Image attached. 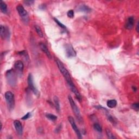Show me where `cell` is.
I'll use <instances>...</instances> for the list:
<instances>
[{"mask_svg": "<svg viewBox=\"0 0 139 139\" xmlns=\"http://www.w3.org/2000/svg\"><path fill=\"white\" fill-rule=\"evenodd\" d=\"M55 62L56 63H57L58 67L59 68L60 72H61L62 75L63 76L64 78H65L69 88H71L72 86H74L73 83L72 82L71 77L70 76L69 72L68 71V70L66 69L65 66H64L63 63L58 59H56Z\"/></svg>", "mask_w": 139, "mask_h": 139, "instance_id": "6da1fadb", "label": "cell"}, {"mask_svg": "<svg viewBox=\"0 0 139 139\" xmlns=\"http://www.w3.org/2000/svg\"><path fill=\"white\" fill-rule=\"evenodd\" d=\"M68 101H69V103L70 104V105H71V107L72 108V111H73V112L74 113V115H75L76 117H77V120L79 121L82 122V116H81L79 109V108L77 107V105H76V103L74 102V101L73 99V98H72L71 96L68 95Z\"/></svg>", "mask_w": 139, "mask_h": 139, "instance_id": "7a4b0ae2", "label": "cell"}, {"mask_svg": "<svg viewBox=\"0 0 139 139\" xmlns=\"http://www.w3.org/2000/svg\"><path fill=\"white\" fill-rule=\"evenodd\" d=\"M6 78H7L8 83L10 86H14L15 85L17 82V78H16L15 72L13 69L8 70L6 72Z\"/></svg>", "mask_w": 139, "mask_h": 139, "instance_id": "3957f363", "label": "cell"}, {"mask_svg": "<svg viewBox=\"0 0 139 139\" xmlns=\"http://www.w3.org/2000/svg\"><path fill=\"white\" fill-rule=\"evenodd\" d=\"M5 97L6 102H7L8 109L12 110L14 109V105H15V97L14 95L11 91H7L5 93Z\"/></svg>", "mask_w": 139, "mask_h": 139, "instance_id": "277c9868", "label": "cell"}, {"mask_svg": "<svg viewBox=\"0 0 139 139\" xmlns=\"http://www.w3.org/2000/svg\"><path fill=\"white\" fill-rule=\"evenodd\" d=\"M16 9L18 14L21 18L22 21L26 23H28L29 21V16L28 12L26 11L24 7L22 5H18L16 7Z\"/></svg>", "mask_w": 139, "mask_h": 139, "instance_id": "5b68a950", "label": "cell"}, {"mask_svg": "<svg viewBox=\"0 0 139 139\" xmlns=\"http://www.w3.org/2000/svg\"><path fill=\"white\" fill-rule=\"evenodd\" d=\"M27 82H28V86H29V88H30V90H32V92L34 93L35 95H36V96H38V95H39V91L38 90H37L36 87L34 85L33 77L32 74L31 73L29 74V75L28 76Z\"/></svg>", "mask_w": 139, "mask_h": 139, "instance_id": "8992f818", "label": "cell"}, {"mask_svg": "<svg viewBox=\"0 0 139 139\" xmlns=\"http://www.w3.org/2000/svg\"><path fill=\"white\" fill-rule=\"evenodd\" d=\"M0 34H1V38L3 40H8L10 38V33L9 28L7 27L1 25L0 27Z\"/></svg>", "mask_w": 139, "mask_h": 139, "instance_id": "52a82bcc", "label": "cell"}, {"mask_svg": "<svg viewBox=\"0 0 139 139\" xmlns=\"http://www.w3.org/2000/svg\"><path fill=\"white\" fill-rule=\"evenodd\" d=\"M68 121H69L70 123L71 124V127L72 128V129H73V130L74 132H75L76 134L77 135V136L78 138L79 139H82V135H81L80 132L79 131V130L78 128V127L77 126V124L76 123L75 121H74V119L72 116H68Z\"/></svg>", "mask_w": 139, "mask_h": 139, "instance_id": "ba28073f", "label": "cell"}, {"mask_svg": "<svg viewBox=\"0 0 139 139\" xmlns=\"http://www.w3.org/2000/svg\"><path fill=\"white\" fill-rule=\"evenodd\" d=\"M65 51L66 56L68 58L74 57L76 56V52L72 46L70 44L65 45Z\"/></svg>", "mask_w": 139, "mask_h": 139, "instance_id": "9c48e42d", "label": "cell"}, {"mask_svg": "<svg viewBox=\"0 0 139 139\" xmlns=\"http://www.w3.org/2000/svg\"><path fill=\"white\" fill-rule=\"evenodd\" d=\"M14 126L18 135L21 136L23 134V127L22 123L18 120H15L14 122Z\"/></svg>", "mask_w": 139, "mask_h": 139, "instance_id": "30bf717a", "label": "cell"}, {"mask_svg": "<svg viewBox=\"0 0 139 139\" xmlns=\"http://www.w3.org/2000/svg\"><path fill=\"white\" fill-rule=\"evenodd\" d=\"M134 26V18L133 16H130L126 21L125 27L128 30H131Z\"/></svg>", "mask_w": 139, "mask_h": 139, "instance_id": "8fae6325", "label": "cell"}, {"mask_svg": "<svg viewBox=\"0 0 139 139\" xmlns=\"http://www.w3.org/2000/svg\"><path fill=\"white\" fill-rule=\"evenodd\" d=\"M39 46H40V49H41V51H42L43 53L46 54V55L47 56V57H48V58L51 59L52 55L51 54L50 52H49L48 48H47V46L42 42L40 43V45H39Z\"/></svg>", "mask_w": 139, "mask_h": 139, "instance_id": "7c38bea8", "label": "cell"}, {"mask_svg": "<svg viewBox=\"0 0 139 139\" xmlns=\"http://www.w3.org/2000/svg\"><path fill=\"white\" fill-rule=\"evenodd\" d=\"M14 67L18 71L22 72L24 68V65L23 62L21 60L16 61L14 64Z\"/></svg>", "mask_w": 139, "mask_h": 139, "instance_id": "4fadbf2b", "label": "cell"}, {"mask_svg": "<svg viewBox=\"0 0 139 139\" xmlns=\"http://www.w3.org/2000/svg\"><path fill=\"white\" fill-rule=\"evenodd\" d=\"M107 106L110 108H114L116 107L117 101L115 99H110L107 101Z\"/></svg>", "mask_w": 139, "mask_h": 139, "instance_id": "5bb4252c", "label": "cell"}, {"mask_svg": "<svg viewBox=\"0 0 139 139\" xmlns=\"http://www.w3.org/2000/svg\"><path fill=\"white\" fill-rule=\"evenodd\" d=\"M0 9L1 11L4 14H6L7 13V5L5 2L3 1H1V3H0Z\"/></svg>", "mask_w": 139, "mask_h": 139, "instance_id": "9a60e30c", "label": "cell"}, {"mask_svg": "<svg viewBox=\"0 0 139 139\" xmlns=\"http://www.w3.org/2000/svg\"><path fill=\"white\" fill-rule=\"evenodd\" d=\"M54 103V106L55 107L56 110L59 112L60 111V103L58 97L57 96H54L53 98Z\"/></svg>", "mask_w": 139, "mask_h": 139, "instance_id": "2e32d148", "label": "cell"}, {"mask_svg": "<svg viewBox=\"0 0 139 139\" xmlns=\"http://www.w3.org/2000/svg\"><path fill=\"white\" fill-rule=\"evenodd\" d=\"M79 11L80 12H86V13H89V12H91V8H89L88 6H86L85 5H82L80 6L79 7L78 9Z\"/></svg>", "mask_w": 139, "mask_h": 139, "instance_id": "e0dca14e", "label": "cell"}, {"mask_svg": "<svg viewBox=\"0 0 139 139\" xmlns=\"http://www.w3.org/2000/svg\"><path fill=\"white\" fill-rule=\"evenodd\" d=\"M34 28H35V30H36V32L37 33V34H38V36L40 37H41V38H42V37L43 36V34L40 27L38 25H36V26H34Z\"/></svg>", "mask_w": 139, "mask_h": 139, "instance_id": "ac0fdd59", "label": "cell"}, {"mask_svg": "<svg viewBox=\"0 0 139 139\" xmlns=\"http://www.w3.org/2000/svg\"><path fill=\"white\" fill-rule=\"evenodd\" d=\"M46 117L48 119L52 121H55V120L57 119V116H56L55 115H53V114H47L46 115Z\"/></svg>", "mask_w": 139, "mask_h": 139, "instance_id": "d6986e66", "label": "cell"}, {"mask_svg": "<svg viewBox=\"0 0 139 139\" xmlns=\"http://www.w3.org/2000/svg\"><path fill=\"white\" fill-rule=\"evenodd\" d=\"M94 128L97 132H98L99 133H101L102 132V128L100 124L98 123H95L94 124Z\"/></svg>", "mask_w": 139, "mask_h": 139, "instance_id": "ffe728a7", "label": "cell"}, {"mask_svg": "<svg viewBox=\"0 0 139 139\" xmlns=\"http://www.w3.org/2000/svg\"><path fill=\"white\" fill-rule=\"evenodd\" d=\"M105 133L108 136V138L109 139H116V138L114 135V134L112 133V132L108 129H106L105 130Z\"/></svg>", "mask_w": 139, "mask_h": 139, "instance_id": "44dd1931", "label": "cell"}, {"mask_svg": "<svg viewBox=\"0 0 139 139\" xmlns=\"http://www.w3.org/2000/svg\"><path fill=\"white\" fill-rule=\"evenodd\" d=\"M54 20L55 21V22L57 23V24H58L59 26L60 27H61V28H63V29H64V30H65V29L66 28V26L65 25H64V24H61V23L57 19V18H54Z\"/></svg>", "mask_w": 139, "mask_h": 139, "instance_id": "7402d4cb", "label": "cell"}, {"mask_svg": "<svg viewBox=\"0 0 139 139\" xmlns=\"http://www.w3.org/2000/svg\"><path fill=\"white\" fill-rule=\"evenodd\" d=\"M67 15L68 18H73L74 17V12H73V10H69L67 12Z\"/></svg>", "mask_w": 139, "mask_h": 139, "instance_id": "603a6c76", "label": "cell"}, {"mask_svg": "<svg viewBox=\"0 0 139 139\" xmlns=\"http://www.w3.org/2000/svg\"><path fill=\"white\" fill-rule=\"evenodd\" d=\"M132 108L134 109L136 111H138L139 109V103H135L132 104Z\"/></svg>", "mask_w": 139, "mask_h": 139, "instance_id": "cb8c5ba5", "label": "cell"}, {"mask_svg": "<svg viewBox=\"0 0 139 139\" xmlns=\"http://www.w3.org/2000/svg\"><path fill=\"white\" fill-rule=\"evenodd\" d=\"M30 116H31V114L30 113H27L26 115H25L24 116H23L22 118H21V119L23 120H27L28 119H29L30 117Z\"/></svg>", "mask_w": 139, "mask_h": 139, "instance_id": "d4e9b609", "label": "cell"}, {"mask_svg": "<svg viewBox=\"0 0 139 139\" xmlns=\"http://www.w3.org/2000/svg\"><path fill=\"white\" fill-rule=\"evenodd\" d=\"M34 2V1H24V3L26 4L27 6H30Z\"/></svg>", "mask_w": 139, "mask_h": 139, "instance_id": "484cf974", "label": "cell"}, {"mask_svg": "<svg viewBox=\"0 0 139 139\" xmlns=\"http://www.w3.org/2000/svg\"><path fill=\"white\" fill-rule=\"evenodd\" d=\"M108 120H109L110 122H111L113 124H115L116 123V122L115 121V120L114 119V118L111 116L110 115H109L108 116Z\"/></svg>", "mask_w": 139, "mask_h": 139, "instance_id": "4316f807", "label": "cell"}, {"mask_svg": "<svg viewBox=\"0 0 139 139\" xmlns=\"http://www.w3.org/2000/svg\"><path fill=\"white\" fill-rule=\"evenodd\" d=\"M61 125L59 126L57 128H56L55 132L56 133H59L61 130Z\"/></svg>", "mask_w": 139, "mask_h": 139, "instance_id": "83f0119b", "label": "cell"}, {"mask_svg": "<svg viewBox=\"0 0 139 139\" xmlns=\"http://www.w3.org/2000/svg\"><path fill=\"white\" fill-rule=\"evenodd\" d=\"M136 30V31H137V32H139V22H138V24H137Z\"/></svg>", "mask_w": 139, "mask_h": 139, "instance_id": "f1b7e54d", "label": "cell"}, {"mask_svg": "<svg viewBox=\"0 0 139 139\" xmlns=\"http://www.w3.org/2000/svg\"><path fill=\"white\" fill-rule=\"evenodd\" d=\"M132 88L133 89V90H134V91H136V90H137V89L135 88V86H133Z\"/></svg>", "mask_w": 139, "mask_h": 139, "instance_id": "f546056e", "label": "cell"}]
</instances>
